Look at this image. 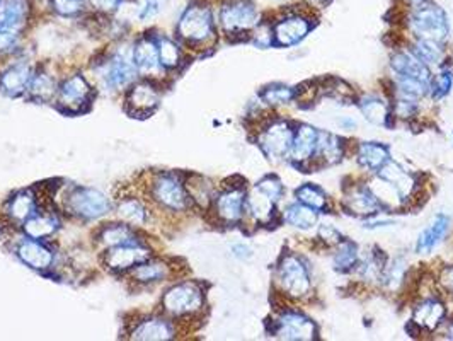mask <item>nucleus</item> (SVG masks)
<instances>
[{
  "label": "nucleus",
  "mask_w": 453,
  "mask_h": 341,
  "mask_svg": "<svg viewBox=\"0 0 453 341\" xmlns=\"http://www.w3.org/2000/svg\"><path fill=\"white\" fill-rule=\"evenodd\" d=\"M219 36L217 12L210 0H191L176 23V40L188 48H211Z\"/></svg>",
  "instance_id": "f257e3e1"
},
{
  "label": "nucleus",
  "mask_w": 453,
  "mask_h": 341,
  "mask_svg": "<svg viewBox=\"0 0 453 341\" xmlns=\"http://www.w3.org/2000/svg\"><path fill=\"white\" fill-rule=\"evenodd\" d=\"M204 306L206 294L203 285L195 280H184L174 283L160 298L162 314L174 321L196 318L203 313Z\"/></svg>",
  "instance_id": "f03ea898"
},
{
  "label": "nucleus",
  "mask_w": 453,
  "mask_h": 341,
  "mask_svg": "<svg viewBox=\"0 0 453 341\" xmlns=\"http://www.w3.org/2000/svg\"><path fill=\"white\" fill-rule=\"evenodd\" d=\"M408 9V27L414 40H430L445 45L450 36V21L440 5L425 0Z\"/></svg>",
  "instance_id": "7ed1b4c3"
},
{
  "label": "nucleus",
  "mask_w": 453,
  "mask_h": 341,
  "mask_svg": "<svg viewBox=\"0 0 453 341\" xmlns=\"http://www.w3.org/2000/svg\"><path fill=\"white\" fill-rule=\"evenodd\" d=\"M147 193L150 202L164 212L182 213L193 206L184 184V178L178 173L159 171L152 174L147 184Z\"/></svg>",
  "instance_id": "20e7f679"
},
{
  "label": "nucleus",
  "mask_w": 453,
  "mask_h": 341,
  "mask_svg": "<svg viewBox=\"0 0 453 341\" xmlns=\"http://www.w3.org/2000/svg\"><path fill=\"white\" fill-rule=\"evenodd\" d=\"M261 12L254 0H220L217 9L219 29L228 38L250 36L261 23Z\"/></svg>",
  "instance_id": "39448f33"
},
{
  "label": "nucleus",
  "mask_w": 453,
  "mask_h": 341,
  "mask_svg": "<svg viewBox=\"0 0 453 341\" xmlns=\"http://www.w3.org/2000/svg\"><path fill=\"white\" fill-rule=\"evenodd\" d=\"M64 210L70 217L91 222L106 217L111 210V200L99 190L86 186H72L64 195Z\"/></svg>",
  "instance_id": "423d86ee"
},
{
  "label": "nucleus",
  "mask_w": 453,
  "mask_h": 341,
  "mask_svg": "<svg viewBox=\"0 0 453 341\" xmlns=\"http://www.w3.org/2000/svg\"><path fill=\"white\" fill-rule=\"evenodd\" d=\"M276 283L283 296L288 298H303L311 294L312 280L303 258L295 252H285L276 267Z\"/></svg>",
  "instance_id": "0eeeda50"
},
{
  "label": "nucleus",
  "mask_w": 453,
  "mask_h": 341,
  "mask_svg": "<svg viewBox=\"0 0 453 341\" xmlns=\"http://www.w3.org/2000/svg\"><path fill=\"white\" fill-rule=\"evenodd\" d=\"M94 89L82 74H73L58 84L55 106L65 114L88 113L91 110Z\"/></svg>",
  "instance_id": "6e6552de"
},
{
  "label": "nucleus",
  "mask_w": 453,
  "mask_h": 341,
  "mask_svg": "<svg viewBox=\"0 0 453 341\" xmlns=\"http://www.w3.org/2000/svg\"><path fill=\"white\" fill-rule=\"evenodd\" d=\"M314 18L303 11H290L273 23V42L274 46L288 48L298 45L314 29Z\"/></svg>",
  "instance_id": "1a4fd4ad"
},
{
  "label": "nucleus",
  "mask_w": 453,
  "mask_h": 341,
  "mask_svg": "<svg viewBox=\"0 0 453 341\" xmlns=\"http://www.w3.org/2000/svg\"><path fill=\"white\" fill-rule=\"evenodd\" d=\"M295 127L287 120H273L263 127L257 136V143L268 159L281 160L288 158Z\"/></svg>",
  "instance_id": "9d476101"
},
{
  "label": "nucleus",
  "mask_w": 453,
  "mask_h": 341,
  "mask_svg": "<svg viewBox=\"0 0 453 341\" xmlns=\"http://www.w3.org/2000/svg\"><path fill=\"white\" fill-rule=\"evenodd\" d=\"M246 197L248 191L241 184H226L217 191L211 210L219 222L226 226H235L242 222L246 215Z\"/></svg>",
  "instance_id": "9b49d317"
},
{
  "label": "nucleus",
  "mask_w": 453,
  "mask_h": 341,
  "mask_svg": "<svg viewBox=\"0 0 453 341\" xmlns=\"http://www.w3.org/2000/svg\"><path fill=\"white\" fill-rule=\"evenodd\" d=\"M159 86L152 79L135 81L125 92V112L132 118H149L160 105Z\"/></svg>",
  "instance_id": "f8f14e48"
},
{
  "label": "nucleus",
  "mask_w": 453,
  "mask_h": 341,
  "mask_svg": "<svg viewBox=\"0 0 453 341\" xmlns=\"http://www.w3.org/2000/svg\"><path fill=\"white\" fill-rule=\"evenodd\" d=\"M149 258H152L150 248L147 244H143L142 241H135V243H128V244L104 250L101 260L108 272L125 275Z\"/></svg>",
  "instance_id": "ddd939ff"
},
{
  "label": "nucleus",
  "mask_w": 453,
  "mask_h": 341,
  "mask_svg": "<svg viewBox=\"0 0 453 341\" xmlns=\"http://www.w3.org/2000/svg\"><path fill=\"white\" fill-rule=\"evenodd\" d=\"M274 337L281 340L311 341L319 337L318 324L298 311H283L274 324Z\"/></svg>",
  "instance_id": "4468645a"
},
{
  "label": "nucleus",
  "mask_w": 453,
  "mask_h": 341,
  "mask_svg": "<svg viewBox=\"0 0 453 341\" xmlns=\"http://www.w3.org/2000/svg\"><path fill=\"white\" fill-rule=\"evenodd\" d=\"M14 254L23 265L35 272L46 273L55 265V251L42 239L23 236L14 246Z\"/></svg>",
  "instance_id": "2eb2a0df"
},
{
  "label": "nucleus",
  "mask_w": 453,
  "mask_h": 341,
  "mask_svg": "<svg viewBox=\"0 0 453 341\" xmlns=\"http://www.w3.org/2000/svg\"><path fill=\"white\" fill-rule=\"evenodd\" d=\"M35 0H2L0 2V31L23 36L33 19Z\"/></svg>",
  "instance_id": "dca6fc26"
},
{
  "label": "nucleus",
  "mask_w": 453,
  "mask_h": 341,
  "mask_svg": "<svg viewBox=\"0 0 453 341\" xmlns=\"http://www.w3.org/2000/svg\"><path fill=\"white\" fill-rule=\"evenodd\" d=\"M130 338L138 341H167L176 338L174 319L165 314H156L138 319L130 329Z\"/></svg>",
  "instance_id": "f3484780"
},
{
  "label": "nucleus",
  "mask_w": 453,
  "mask_h": 341,
  "mask_svg": "<svg viewBox=\"0 0 453 341\" xmlns=\"http://www.w3.org/2000/svg\"><path fill=\"white\" fill-rule=\"evenodd\" d=\"M319 132L316 127L309 123H300L295 127L294 142L287 159L292 160L296 166H305L311 160H316L318 154Z\"/></svg>",
  "instance_id": "a211bd4d"
},
{
  "label": "nucleus",
  "mask_w": 453,
  "mask_h": 341,
  "mask_svg": "<svg viewBox=\"0 0 453 341\" xmlns=\"http://www.w3.org/2000/svg\"><path fill=\"white\" fill-rule=\"evenodd\" d=\"M132 62L140 74H145V77L162 70L157 35H154L150 31V33H143L136 38L134 50H132Z\"/></svg>",
  "instance_id": "6ab92c4d"
},
{
  "label": "nucleus",
  "mask_w": 453,
  "mask_h": 341,
  "mask_svg": "<svg viewBox=\"0 0 453 341\" xmlns=\"http://www.w3.org/2000/svg\"><path fill=\"white\" fill-rule=\"evenodd\" d=\"M33 74L35 68L27 62H16L7 66L4 70H0V92L9 97L26 96Z\"/></svg>",
  "instance_id": "aec40b11"
},
{
  "label": "nucleus",
  "mask_w": 453,
  "mask_h": 341,
  "mask_svg": "<svg viewBox=\"0 0 453 341\" xmlns=\"http://www.w3.org/2000/svg\"><path fill=\"white\" fill-rule=\"evenodd\" d=\"M40 210L38 195L35 190H19L4 205V215L12 226H23L24 222Z\"/></svg>",
  "instance_id": "412c9836"
},
{
  "label": "nucleus",
  "mask_w": 453,
  "mask_h": 341,
  "mask_svg": "<svg viewBox=\"0 0 453 341\" xmlns=\"http://www.w3.org/2000/svg\"><path fill=\"white\" fill-rule=\"evenodd\" d=\"M342 206L355 217H372L384 212V206L377 200L370 186H355L344 193Z\"/></svg>",
  "instance_id": "4be33fe9"
},
{
  "label": "nucleus",
  "mask_w": 453,
  "mask_h": 341,
  "mask_svg": "<svg viewBox=\"0 0 453 341\" xmlns=\"http://www.w3.org/2000/svg\"><path fill=\"white\" fill-rule=\"evenodd\" d=\"M136 74H138V70L134 66V62L130 58H127L125 55L116 53L106 64L104 86L110 88L111 91H121L135 82Z\"/></svg>",
  "instance_id": "5701e85b"
},
{
  "label": "nucleus",
  "mask_w": 453,
  "mask_h": 341,
  "mask_svg": "<svg viewBox=\"0 0 453 341\" xmlns=\"http://www.w3.org/2000/svg\"><path fill=\"white\" fill-rule=\"evenodd\" d=\"M276 205L278 200H274L272 195H268L265 190L254 184L246 197V213L254 222L268 226L276 215Z\"/></svg>",
  "instance_id": "b1692460"
},
{
  "label": "nucleus",
  "mask_w": 453,
  "mask_h": 341,
  "mask_svg": "<svg viewBox=\"0 0 453 341\" xmlns=\"http://www.w3.org/2000/svg\"><path fill=\"white\" fill-rule=\"evenodd\" d=\"M377 176L390 182L404 202H408L416 195L418 182H416L414 174L406 171L403 166H399L395 160H388L386 166L377 173Z\"/></svg>",
  "instance_id": "393cba45"
},
{
  "label": "nucleus",
  "mask_w": 453,
  "mask_h": 341,
  "mask_svg": "<svg viewBox=\"0 0 453 341\" xmlns=\"http://www.w3.org/2000/svg\"><path fill=\"white\" fill-rule=\"evenodd\" d=\"M173 275V267L167 261H162L157 258H149L145 261H142L140 265H136L134 270L128 272V278L135 283V285H154L164 282L167 278H171Z\"/></svg>",
  "instance_id": "a878e982"
},
{
  "label": "nucleus",
  "mask_w": 453,
  "mask_h": 341,
  "mask_svg": "<svg viewBox=\"0 0 453 341\" xmlns=\"http://www.w3.org/2000/svg\"><path fill=\"white\" fill-rule=\"evenodd\" d=\"M390 67L394 70L395 75H403V77H409V79H416L419 82L430 84L431 86V68L421 62L412 50L411 51H399L392 57Z\"/></svg>",
  "instance_id": "bb28decb"
},
{
  "label": "nucleus",
  "mask_w": 453,
  "mask_h": 341,
  "mask_svg": "<svg viewBox=\"0 0 453 341\" xmlns=\"http://www.w3.org/2000/svg\"><path fill=\"white\" fill-rule=\"evenodd\" d=\"M447 316L445 304L438 298H425L412 313V324L421 331H434Z\"/></svg>",
  "instance_id": "cd10ccee"
},
{
  "label": "nucleus",
  "mask_w": 453,
  "mask_h": 341,
  "mask_svg": "<svg viewBox=\"0 0 453 341\" xmlns=\"http://www.w3.org/2000/svg\"><path fill=\"white\" fill-rule=\"evenodd\" d=\"M23 234L33 239L46 241L53 237L60 230V219L55 212H36L33 217H29L23 226Z\"/></svg>",
  "instance_id": "c85d7f7f"
},
{
  "label": "nucleus",
  "mask_w": 453,
  "mask_h": 341,
  "mask_svg": "<svg viewBox=\"0 0 453 341\" xmlns=\"http://www.w3.org/2000/svg\"><path fill=\"white\" fill-rule=\"evenodd\" d=\"M116 215L121 222L132 226V228H142L149 222V208L140 198L134 195H125L116 204Z\"/></svg>",
  "instance_id": "c756f323"
},
{
  "label": "nucleus",
  "mask_w": 453,
  "mask_h": 341,
  "mask_svg": "<svg viewBox=\"0 0 453 341\" xmlns=\"http://www.w3.org/2000/svg\"><path fill=\"white\" fill-rule=\"evenodd\" d=\"M357 159H358V164L365 167L366 171L377 174L392 158H390L388 147L384 143H380V142H362L357 149Z\"/></svg>",
  "instance_id": "7c9ffc66"
},
{
  "label": "nucleus",
  "mask_w": 453,
  "mask_h": 341,
  "mask_svg": "<svg viewBox=\"0 0 453 341\" xmlns=\"http://www.w3.org/2000/svg\"><path fill=\"white\" fill-rule=\"evenodd\" d=\"M449 229H450V219L447 215H443V213L434 215L430 226L419 234L418 244H416V252H419V254L431 252L447 237Z\"/></svg>",
  "instance_id": "2f4dec72"
},
{
  "label": "nucleus",
  "mask_w": 453,
  "mask_h": 341,
  "mask_svg": "<svg viewBox=\"0 0 453 341\" xmlns=\"http://www.w3.org/2000/svg\"><path fill=\"white\" fill-rule=\"evenodd\" d=\"M96 241L103 246V250H110L114 246L135 243L140 239L136 236L135 228H132L125 222H118V224H108V226L99 229L96 234Z\"/></svg>",
  "instance_id": "473e14b6"
},
{
  "label": "nucleus",
  "mask_w": 453,
  "mask_h": 341,
  "mask_svg": "<svg viewBox=\"0 0 453 341\" xmlns=\"http://www.w3.org/2000/svg\"><path fill=\"white\" fill-rule=\"evenodd\" d=\"M58 91L57 81L45 72V70H35L29 89L26 92V97L35 103H53Z\"/></svg>",
  "instance_id": "72a5a7b5"
},
{
  "label": "nucleus",
  "mask_w": 453,
  "mask_h": 341,
  "mask_svg": "<svg viewBox=\"0 0 453 341\" xmlns=\"http://www.w3.org/2000/svg\"><path fill=\"white\" fill-rule=\"evenodd\" d=\"M184 184H186L188 195H189L193 205L204 208V210L211 208L215 195H217L211 182L200 174H189L188 178H184Z\"/></svg>",
  "instance_id": "f704fd0d"
},
{
  "label": "nucleus",
  "mask_w": 453,
  "mask_h": 341,
  "mask_svg": "<svg viewBox=\"0 0 453 341\" xmlns=\"http://www.w3.org/2000/svg\"><path fill=\"white\" fill-rule=\"evenodd\" d=\"M360 112L365 120L377 127H387L392 118V106L379 96H365L360 99Z\"/></svg>",
  "instance_id": "c9c22d12"
},
{
  "label": "nucleus",
  "mask_w": 453,
  "mask_h": 341,
  "mask_svg": "<svg viewBox=\"0 0 453 341\" xmlns=\"http://www.w3.org/2000/svg\"><path fill=\"white\" fill-rule=\"evenodd\" d=\"M319 210L309 206V205L296 204L288 205L283 212V221L295 229L300 230H309L316 228L319 222Z\"/></svg>",
  "instance_id": "e433bc0d"
},
{
  "label": "nucleus",
  "mask_w": 453,
  "mask_h": 341,
  "mask_svg": "<svg viewBox=\"0 0 453 341\" xmlns=\"http://www.w3.org/2000/svg\"><path fill=\"white\" fill-rule=\"evenodd\" d=\"M344 149H346V143L341 136L329 132H319L316 160H322L327 166L338 164L344 158Z\"/></svg>",
  "instance_id": "4c0bfd02"
},
{
  "label": "nucleus",
  "mask_w": 453,
  "mask_h": 341,
  "mask_svg": "<svg viewBox=\"0 0 453 341\" xmlns=\"http://www.w3.org/2000/svg\"><path fill=\"white\" fill-rule=\"evenodd\" d=\"M157 45H159V60L162 70H178L182 66V45L167 36L157 35Z\"/></svg>",
  "instance_id": "58836bf2"
},
{
  "label": "nucleus",
  "mask_w": 453,
  "mask_h": 341,
  "mask_svg": "<svg viewBox=\"0 0 453 341\" xmlns=\"http://www.w3.org/2000/svg\"><path fill=\"white\" fill-rule=\"evenodd\" d=\"M46 7L58 18L79 19L91 14L89 0H45Z\"/></svg>",
  "instance_id": "ea45409f"
},
{
  "label": "nucleus",
  "mask_w": 453,
  "mask_h": 341,
  "mask_svg": "<svg viewBox=\"0 0 453 341\" xmlns=\"http://www.w3.org/2000/svg\"><path fill=\"white\" fill-rule=\"evenodd\" d=\"M333 263H334V268L338 272L346 273L355 270L360 265V250H358V246L353 241L342 239L340 244H338V250L334 252Z\"/></svg>",
  "instance_id": "a19ab883"
},
{
  "label": "nucleus",
  "mask_w": 453,
  "mask_h": 341,
  "mask_svg": "<svg viewBox=\"0 0 453 341\" xmlns=\"http://www.w3.org/2000/svg\"><path fill=\"white\" fill-rule=\"evenodd\" d=\"M412 53L430 68L440 67L445 60L443 45L436 43V42H430V40H414Z\"/></svg>",
  "instance_id": "79ce46f5"
},
{
  "label": "nucleus",
  "mask_w": 453,
  "mask_h": 341,
  "mask_svg": "<svg viewBox=\"0 0 453 341\" xmlns=\"http://www.w3.org/2000/svg\"><path fill=\"white\" fill-rule=\"evenodd\" d=\"M295 198L300 204L309 205L312 208H316L319 212H324L329 208V198L327 195L322 191V188H319L316 184H302L300 188H296L295 191Z\"/></svg>",
  "instance_id": "37998d69"
},
{
  "label": "nucleus",
  "mask_w": 453,
  "mask_h": 341,
  "mask_svg": "<svg viewBox=\"0 0 453 341\" xmlns=\"http://www.w3.org/2000/svg\"><path fill=\"white\" fill-rule=\"evenodd\" d=\"M296 99V89L285 84H270L261 91V101L268 106H285Z\"/></svg>",
  "instance_id": "c03bdc74"
},
{
  "label": "nucleus",
  "mask_w": 453,
  "mask_h": 341,
  "mask_svg": "<svg viewBox=\"0 0 453 341\" xmlns=\"http://www.w3.org/2000/svg\"><path fill=\"white\" fill-rule=\"evenodd\" d=\"M418 108H419V99L406 94H397L395 103L392 106V114H395V118H401V120H411L418 113Z\"/></svg>",
  "instance_id": "a18cd8bd"
},
{
  "label": "nucleus",
  "mask_w": 453,
  "mask_h": 341,
  "mask_svg": "<svg viewBox=\"0 0 453 341\" xmlns=\"http://www.w3.org/2000/svg\"><path fill=\"white\" fill-rule=\"evenodd\" d=\"M171 0H143L140 11H138V21L150 23L157 19L160 14L169 7Z\"/></svg>",
  "instance_id": "49530a36"
},
{
  "label": "nucleus",
  "mask_w": 453,
  "mask_h": 341,
  "mask_svg": "<svg viewBox=\"0 0 453 341\" xmlns=\"http://www.w3.org/2000/svg\"><path fill=\"white\" fill-rule=\"evenodd\" d=\"M453 86V72L452 70H441L438 75H434L431 79L430 94L434 99H441L445 97Z\"/></svg>",
  "instance_id": "de8ad7c7"
},
{
  "label": "nucleus",
  "mask_w": 453,
  "mask_h": 341,
  "mask_svg": "<svg viewBox=\"0 0 453 341\" xmlns=\"http://www.w3.org/2000/svg\"><path fill=\"white\" fill-rule=\"evenodd\" d=\"M128 0H89L92 14L111 18Z\"/></svg>",
  "instance_id": "09e8293b"
},
{
  "label": "nucleus",
  "mask_w": 453,
  "mask_h": 341,
  "mask_svg": "<svg viewBox=\"0 0 453 341\" xmlns=\"http://www.w3.org/2000/svg\"><path fill=\"white\" fill-rule=\"evenodd\" d=\"M261 190H265L268 195H272L274 200H281V197H283V182L281 180L278 178V176H274V174H268V176H265L263 180L259 182H256Z\"/></svg>",
  "instance_id": "8fccbe9b"
},
{
  "label": "nucleus",
  "mask_w": 453,
  "mask_h": 341,
  "mask_svg": "<svg viewBox=\"0 0 453 341\" xmlns=\"http://www.w3.org/2000/svg\"><path fill=\"white\" fill-rule=\"evenodd\" d=\"M318 236L319 239H320L322 243H326L327 246H338L341 241L344 239L340 230L334 228V226H329V224L319 226Z\"/></svg>",
  "instance_id": "3c124183"
},
{
  "label": "nucleus",
  "mask_w": 453,
  "mask_h": 341,
  "mask_svg": "<svg viewBox=\"0 0 453 341\" xmlns=\"http://www.w3.org/2000/svg\"><path fill=\"white\" fill-rule=\"evenodd\" d=\"M23 36L21 35H14V33H7V31H0V55L5 53H12L16 48L21 45Z\"/></svg>",
  "instance_id": "603ef678"
},
{
  "label": "nucleus",
  "mask_w": 453,
  "mask_h": 341,
  "mask_svg": "<svg viewBox=\"0 0 453 341\" xmlns=\"http://www.w3.org/2000/svg\"><path fill=\"white\" fill-rule=\"evenodd\" d=\"M438 287H440L445 294L453 297V265L443 267V268L440 270V275H438Z\"/></svg>",
  "instance_id": "864d4df0"
},
{
  "label": "nucleus",
  "mask_w": 453,
  "mask_h": 341,
  "mask_svg": "<svg viewBox=\"0 0 453 341\" xmlns=\"http://www.w3.org/2000/svg\"><path fill=\"white\" fill-rule=\"evenodd\" d=\"M232 252H234V256L239 258V260H248V258L252 256V250H250V246H246V244H235V246L232 248Z\"/></svg>",
  "instance_id": "5fc2aeb1"
},
{
  "label": "nucleus",
  "mask_w": 453,
  "mask_h": 341,
  "mask_svg": "<svg viewBox=\"0 0 453 341\" xmlns=\"http://www.w3.org/2000/svg\"><path fill=\"white\" fill-rule=\"evenodd\" d=\"M305 7H312V9H318V7H324L327 5L331 0H302Z\"/></svg>",
  "instance_id": "6e6d98bb"
},
{
  "label": "nucleus",
  "mask_w": 453,
  "mask_h": 341,
  "mask_svg": "<svg viewBox=\"0 0 453 341\" xmlns=\"http://www.w3.org/2000/svg\"><path fill=\"white\" fill-rule=\"evenodd\" d=\"M341 125H342V127H349V128H355V127H357V123H355L351 118L342 120V121H341Z\"/></svg>",
  "instance_id": "4d7b16f0"
},
{
  "label": "nucleus",
  "mask_w": 453,
  "mask_h": 341,
  "mask_svg": "<svg viewBox=\"0 0 453 341\" xmlns=\"http://www.w3.org/2000/svg\"><path fill=\"white\" fill-rule=\"evenodd\" d=\"M447 338L453 340V322L449 326V329H447Z\"/></svg>",
  "instance_id": "13d9d810"
},
{
  "label": "nucleus",
  "mask_w": 453,
  "mask_h": 341,
  "mask_svg": "<svg viewBox=\"0 0 453 341\" xmlns=\"http://www.w3.org/2000/svg\"><path fill=\"white\" fill-rule=\"evenodd\" d=\"M280 2H285V0H280Z\"/></svg>",
  "instance_id": "bf43d9fd"
},
{
  "label": "nucleus",
  "mask_w": 453,
  "mask_h": 341,
  "mask_svg": "<svg viewBox=\"0 0 453 341\" xmlns=\"http://www.w3.org/2000/svg\"><path fill=\"white\" fill-rule=\"evenodd\" d=\"M219 2H220V0H219Z\"/></svg>",
  "instance_id": "052dcab7"
},
{
  "label": "nucleus",
  "mask_w": 453,
  "mask_h": 341,
  "mask_svg": "<svg viewBox=\"0 0 453 341\" xmlns=\"http://www.w3.org/2000/svg\"><path fill=\"white\" fill-rule=\"evenodd\" d=\"M0 2H2V0H0Z\"/></svg>",
  "instance_id": "680f3d73"
}]
</instances>
